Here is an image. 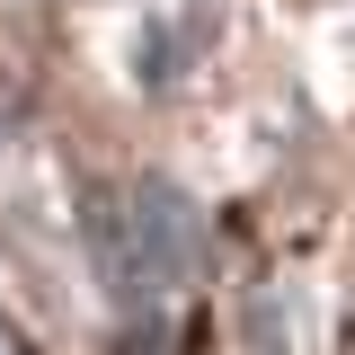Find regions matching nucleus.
Returning a JSON list of instances; mask_svg holds the SVG:
<instances>
[{
  "label": "nucleus",
  "mask_w": 355,
  "mask_h": 355,
  "mask_svg": "<svg viewBox=\"0 0 355 355\" xmlns=\"http://www.w3.org/2000/svg\"><path fill=\"white\" fill-rule=\"evenodd\" d=\"M133 214H142V231H133V240H142V284H169V275L196 266V214L178 205L169 187H142Z\"/></svg>",
  "instance_id": "f257e3e1"
}]
</instances>
